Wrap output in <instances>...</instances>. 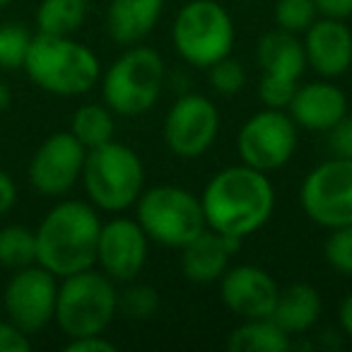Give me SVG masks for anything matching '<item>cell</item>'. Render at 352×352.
<instances>
[{
  "mask_svg": "<svg viewBox=\"0 0 352 352\" xmlns=\"http://www.w3.org/2000/svg\"><path fill=\"white\" fill-rule=\"evenodd\" d=\"M316 8L326 17H338V20L352 17V0H316Z\"/></svg>",
  "mask_w": 352,
  "mask_h": 352,
  "instance_id": "36",
  "label": "cell"
},
{
  "mask_svg": "<svg viewBox=\"0 0 352 352\" xmlns=\"http://www.w3.org/2000/svg\"><path fill=\"white\" fill-rule=\"evenodd\" d=\"M56 297H58V278L44 265L34 263L15 270L3 292L8 321L32 336L54 321Z\"/></svg>",
  "mask_w": 352,
  "mask_h": 352,
  "instance_id": "12",
  "label": "cell"
},
{
  "mask_svg": "<svg viewBox=\"0 0 352 352\" xmlns=\"http://www.w3.org/2000/svg\"><path fill=\"white\" fill-rule=\"evenodd\" d=\"M12 0H0V8H6V6H10Z\"/></svg>",
  "mask_w": 352,
  "mask_h": 352,
  "instance_id": "39",
  "label": "cell"
},
{
  "mask_svg": "<svg viewBox=\"0 0 352 352\" xmlns=\"http://www.w3.org/2000/svg\"><path fill=\"white\" fill-rule=\"evenodd\" d=\"M299 82L292 80H280V78H270V75H261L258 82V99L263 102V107L268 109H287V104L292 102L294 89Z\"/></svg>",
  "mask_w": 352,
  "mask_h": 352,
  "instance_id": "31",
  "label": "cell"
},
{
  "mask_svg": "<svg viewBox=\"0 0 352 352\" xmlns=\"http://www.w3.org/2000/svg\"><path fill=\"white\" fill-rule=\"evenodd\" d=\"M80 182L99 212L121 215L145 191V164L133 147L109 140L87 150Z\"/></svg>",
  "mask_w": 352,
  "mask_h": 352,
  "instance_id": "5",
  "label": "cell"
},
{
  "mask_svg": "<svg viewBox=\"0 0 352 352\" xmlns=\"http://www.w3.org/2000/svg\"><path fill=\"white\" fill-rule=\"evenodd\" d=\"M302 210L323 230L352 225V160L336 157L316 164L299 188Z\"/></svg>",
  "mask_w": 352,
  "mask_h": 352,
  "instance_id": "9",
  "label": "cell"
},
{
  "mask_svg": "<svg viewBox=\"0 0 352 352\" xmlns=\"http://www.w3.org/2000/svg\"><path fill=\"white\" fill-rule=\"evenodd\" d=\"M87 150L70 131L49 135L32 155L27 176L36 193L49 198H60L73 191L82 179V166Z\"/></svg>",
  "mask_w": 352,
  "mask_h": 352,
  "instance_id": "13",
  "label": "cell"
},
{
  "mask_svg": "<svg viewBox=\"0 0 352 352\" xmlns=\"http://www.w3.org/2000/svg\"><path fill=\"white\" fill-rule=\"evenodd\" d=\"M323 258L336 273L352 278V225L331 230L323 244Z\"/></svg>",
  "mask_w": 352,
  "mask_h": 352,
  "instance_id": "29",
  "label": "cell"
},
{
  "mask_svg": "<svg viewBox=\"0 0 352 352\" xmlns=\"http://www.w3.org/2000/svg\"><path fill=\"white\" fill-rule=\"evenodd\" d=\"M22 70L36 87L56 97H80L102 80V63L89 46L73 36L39 32L32 36Z\"/></svg>",
  "mask_w": 352,
  "mask_h": 352,
  "instance_id": "3",
  "label": "cell"
},
{
  "mask_svg": "<svg viewBox=\"0 0 352 352\" xmlns=\"http://www.w3.org/2000/svg\"><path fill=\"white\" fill-rule=\"evenodd\" d=\"M164 145L179 160L203 157L220 135V109L198 92H184L169 107L162 126Z\"/></svg>",
  "mask_w": 352,
  "mask_h": 352,
  "instance_id": "11",
  "label": "cell"
},
{
  "mask_svg": "<svg viewBox=\"0 0 352 352\" xmlns=\"http://www.w3.org/2000/svg\"><path fill=\"white\" fill-rule=\"evenodd\" d=\"M208 82H210L212 92L222 94V97H232V94L241 92L246 85V70L239 60L232 56L217 60L208 68Z\"/></svg>",
  "mask_w": 352,
  "mask_h": 352,
  "instance_id": "30",
  "label": "cell"
},
{
  "mask_svg": "<svg viewBox=\"0 0 352 352\" xmlns=\"http://www.w3.org/2000/svg\"><path fill=\"white\" fill-rule=\"evenodd\" d=\"M116 113L107 104H82L75 109L70 118V133L85 145V150H92L104 142L113 140L116 135Z\"/></svg>",
  "mask_w": 352,
  "mask_h": 352,
  "instance_id": "24",
  "label": "cell"
},
{
  "mask_svg": "<svg viewBox=\"0 0 352 352\" xmlns=\"http://www.w3.org/2000/svg\"><path fill=\"white\" fill-rule=\"evenodd\" d=\"M321 292L309 283H294L289 287L280 289L278 304H275L270 318L294 340L299 336H307L316 326L318 318H321Z\"/></svg>",
  "mask_w": 352,
  "mask_h": 352,
  "instance_id": "21",
  "label": "cell"
},
{
  "mask_svg": "<svg viewBox=\"0 0 352 352\" xmlns=\"http://www.w3.org/2000/svg\"><path fill=\"white\" fill-rule=\"evenodd\" d=\"M12 104V89L6 82H0V113L8 111Z\"/></svg>",
  "mask_w": 352,
  "mask_h": 352,
  "instance_id": "38",
  "label": "cell"
},
{
  "mask_svg": "<svg viewBox=\"0 0 352 352\" xmlns=\"http://www.w3.org/2000/svg\"><path fill=\"white\" fill-rule=\"evenodd\" d=\"M150 239L135 217L116 215L102 222L97 244V268L113 283H131L145 270Z\"/></svg>",
  "mask_w": 352,
  "mask_h": 352,
  "instance_id": "14",
  "label": "cell"
},
{
  "mask_svg": "<svg viewBox=\"0 0 352 352\" xmlns=\"http://www.w3.org/2000/svg\"><path fill=\"white\" fill-rule=\"evenodd\" d=\"M160 292L138 280L126 283L123 292H118V314H123L128 321H150L160 311Z\"/></svg>",
  "mask_w": 352,
  "mask_h": 352,
  "instance_id": "26",
  "label": "cell"
},
{
  "mask_svg": "<svg viewBox=\"0 0 352 352\" xmlns=\"http://www.w3.org/2000/svg\"><path fill=\"white\" fill-rule=\"evenodd\" d=\"M244 241L234 236L217 234L212 230H203L198 236H193L186 246H182V273L193 285H212L220 283L225 270L230 268V261Z\"/></svg>",
  "mask_w": 352,
  "mask_h": 352,
  "instance_id": "18",
  "label": "cell"
},
{
  "mask_svg": "<svg viewBox=\"0 0 352 352\" xmlns=\"http://www.w3.org/2000/svg\"><path fill=\"white\" fill-rule=\"evenodd\" d=\"M234 39V20L217 0H188L171 25V46L176 56L201 70L232 56Z\"/></svg>",
  "mask_w": 352,
  "mask_h": 352,
  "instance_id": "7",
  "label": "cell"
},
{
  "mask_svg": "<svg viewBox=\"0 0 352 352\" xmlns=\"http://www.w3.org/2000/svg\"><path fill=\"white\" fill-rule=\"evenodd\" d=\"M321 17L316 0H275L273 20L278 30L292 32L302 36L314 22Z\"/></svg>",
  "mask_w": 352,
  "mask_h": 352,
  "instance_id": "27",
  "label": "cell"
},
{
  "mask_svg": "<svg viewBox=\"0 0 352 352\" xmlns=\"http://www.w3.org/2000/svg\"><path fill=\"white\" fill-rule=\"evenodd\" d=\"M32 350V340L22 328L12 321H0V352H27Z\"/></svg>",
  "mask_w": 352,
  "mask_h": 352,
  "instance_id": "33",
  "label": "cell"
},
{
  "mask_svg": "<svg viewBox=\"0 0 352 352\" xmlns=\"http://www.w3.org/2000/svg\"><path fill=\"white\" fill-rule=\"evenodd\" d=\"M326 135H328V150H331V155L352 160V113L350 111H347Z\"/></svg>",
  "mask_w": 352,
  "mask_h": 352,
  "instance_id": "32",
  "label": "cell"
},
{
  "mask_svg": "<svg viewBox=\"0 0 352 352\" xmlns=\"http://www.w3.org/2000/svg\"><path fill=\"white\" fill-rule=\"evenodd\" d=\"M36 263V234L22 225H8L0 230V265L20 270Z\"/></svg>",
  "mask_w": 352,
  "mask_h": 352,
  "instance_id": "25",
  "label": "cell"
},
{
  "mask_svg": "<svg viewBox=\"0 0 352 352\" xmlns=\"http://www.w3.org/2000/svg\"><path fill=\"white\" fill-rule=\"evenodd\" d=\"M280 287L265 268L254 263L230 265L220 278V299L225 309L244 318H268L278 304Z\"/></svg>",
  "mask_w": 352,
  "mask_h": 352,
  "instance_id": "15",
  "label": "cell"
},
{
  "mask_svg": "<svg viewBox=\"0 0 352 352\" xmlns=\"http://www.w3.org/2000/svg\"><path fill=\"white\" fill-rule=\"evenodd\" d=\"M89 15V0H41L36 6V32L73 36Z\"/></svg>",
  "mask_w": 352,
  "mask_h": 352,
  "instance_id": "23",
  "label": "cell"
},
{
  "mask_svg": "<svg viewBox=\"0 0 352 352\" xmlns=\"http://www.w3.org/2000/svg\"><path fill=\"white\" fill-rule=\"evenodd\" d=\"M307 68L318 78L338 80L352 68V30L345 20L321 15L302 34Z\"/></svg>",
  "mask_w": 352,
  "mask_h": 352,
  "instance_id": "16",
  "label": "cell"
},
{
  "mask_svg": "<svg viewBox=\"0 0 352 352\" xmlns=\"http://www.w3.org/2000/svg\"><path fill=\"white\" fill-rule=\"evenodd\" d=\"M102 102L116 116L135 118L160 104L166 87V65L152 46H128L102 75Z\"/></svg>",
  "mask_w": 352,
  "mask_h": 352,
  "instance_id": "4",
  "label": "cell"
},
{
  "mask_svg": "<svg viewBox=\"0 0 352 352\" xmlns=\"http://www.w3.org/2000/svg\"><path fill=\"white\" fill-rule=\"evenodd\" d=\"M285 111L302 131L328 133L347 113V97L333 80L318 78L314 82L297 85Z\"/></svg>",
  "mask_w": 352,
  "mask_h": 352,
  "instance_id": "17",
  "label": "cell"
},
{
  "mask_svg": "<svg viewBox=\"0 0 352 352\" xmlns=\"http://www.w3.org/2000/svg\"><path fill=\"white\" fill-rule=\"evenodd\" d=\"M102 232L99 210L89 201H60L34 230L36 263L56 278H68L97 265V244Z\"/></svg>",
  "mask_w": 352,
  "mask_h": 352,
  "instance_id": "2",
  "label": "cell"
},
{
  "mask_svg": "<svg viewBox=\"0 0 352 352\" xmlns=\"http://www.w3.org/2000/svg\"><path fill=\"white\" fill-rule=\"evenodd\" d=\"M63 350L65 352H116V342L109 340L104 333H94V336L68 338Z\"/></svg>",
  "mask_w": 352,
  "mask_h": 352,
  "instance_id": "34",
  "label": "cell"
},
{
  "mask_svg": "<svg viewBox=\"0 0 352 352\" xmlns=\"http://www.w3.org/2000/svg\"><path fill=\"white\" fill-rule=\"evenodd\" d=\"M162 10H164V0H109V39L123 49L142 44L155 32Z\"/></svg>",
  "mask_w": 352,
  "mask_h": 352,
  "instance_id": "19",
  "label": "cell"
},
{
  "mask_svg": "<svg viewBox=\"0 0 352 352\" xmlns=\"http://www.w3.org/2000/svg\"><path fill=\"white\" fill-rule=\"evenodd\" d=\"M256 60H258L263 75L299 82V78L307 70V54H304L302 36L278 30V27L265 32L256 46Z\"/></svg>",
  "mask_w": 352,
  "mask_h": 352,
  "instance_id": "20",
  "label": "cell"
},
{
  "mask_svg": "<svg viewBox=\"0 0 352 352\" xmlns=\"http://www.w3.org/2000/svg\"><path fill=\"white\" fill-rule=\"evenodd\" d=\"M118 314V289L109 275L94 268L60 278L54 321L65 338L104 333Z\"/></svg>",
  "mask_w": 352,
  "mask_h": 352,
  "instance_id": "6",
  "label": "cell"
},
{
  "mask_svg": "<svg viewBox=\"0 0 352 352\" xmlns=\"http://www.w3.org/2000/svg\"><path fill=\"white\" fill-rule=\"evenodd\" d=\"M133 208L147 239L166 249H182L208 227L201 196L174 184L145 188Z\"/></svg>",
  "mask_w": 352,
  "mask_h": 352,
  "instance_id": "8",
  "label": "cell"
},
{
  "mask_svg": "<svg viewBox=\"0 0 352 352\" xmlns=\"http://www.w3.org/2000/svg\"><path fill=\"white\" fill-rule=\"evenodd\" d=\"M208 230L244 241L268 225L275 210V188L265 171L232 164L212 174L201 196Z\"/></svg>",
  "mask_w": 352,
  "mask_h": 352,
  "instance_id": "1",
  "label": "cell"
},
{
  "mask_svg": "<svg viewBox=\"0 0 352 352\" xmlns=\"http://www.w3.org/2000/svg\"><path fill=\"white\" fill-rule=\"evenodd\" d=\"M230 352H287L292 338L273 318H244L227 336Z\"/></svg>",
  "mask_w": 352,
  "mask_h": 352,
  "instance_id": "22",
  "label": "cell"
},
{
  "mask_svg": "<svg viewBox=\"0 0 352 352\" xmlns=\"http://www.w3.org/2000/svg\"><path fill=\"white\" fill-rule=\"evenodd\" d=\"M338 326H340L342 336L352 340V292L345 294L340 307H338Z\"/></svg>",
  "mask_w": 352,
  "mask_h": 352,
  "instance_id": "37",
  "label": "cell"
},
{
  "mask_svg": "<svg viewBox=\"0 0 352 352\" xmlns=\"http://www.w3.org/2000/svg\"><path fill=\"white\" fill-rule=\"evenodd\" d=\"M299 145V128L285 109H268L251 113L239 128L236 152L244 164L258 171H278L289 164Z\"/></svg>",
  "mask_w": 352,
  "mask_h": 352,
  "instance_id": "10",
  "label": "cell"
},
{
  "mask_svg": "<svg viewBox=\"0 0 352 352\" xmlns=\"http://www.w3.org/2000/svg\"><path fill=\"white\" fill-rule=\"evenodd\" d=\"M30 30L15 22L0 25V70H17L25 65L27 51L32 44Z\"/></svg>",
  "mask_w": 352,
  "mask_h": 352,
  "instance_id": "28",
  "label": "cell"
},
{
  "mask_svg": "<svg viewBox=\"0 0 352 352\" xmlns=\"http://www.w3.org/2000/svg\"><path fill=\"white\" fill-rule=\"evenodd\" d=\"M17 203V184L8 171L0 169V215H8V212L15 208Z\"/></svg>",
  "mask_w": 352,
  "mask_h": 352,
  "instance_id": "35",
  "label": "cell"
}]
</instances>
